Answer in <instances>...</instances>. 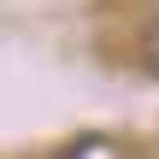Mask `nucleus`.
<instances>
[{
  "instance_id": "f257e3e1",
  "label": "nucleus",
  "mask_w": 159,
  "mask_h": 159,
  "mask_svg": "<svg viewBox=\"0 0 159 159\" xmlns=\"http://www.w3.org/2000/svg\"><path fill=\"white\" fill-rule=\"evenodd\" d=\"M148 71H153V77H159V47H153V53H148Z\"/></svg>"
}]
</instances>
